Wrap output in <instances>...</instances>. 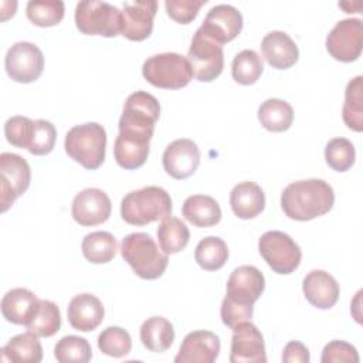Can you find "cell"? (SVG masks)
<instances>
[{"mask_svg":"<svg viewBox=\"0 0 363 363\" xmlns=\"http://www.w3.org/2000/svg\"><path fill=\"white\" fill-rule=\"evenodd\" d=\"M194 259L203 269L217 271L223 268L228 259V247L220 237H206L197 244L194 250Z\"/></svg>","mask_w":363,"mask_h":363,"instance_id":"obj_34","label":"cell"},{"mask_svg":"<svg viewBox=\"0 0 363 363\" xmlns=\"http://www.w3.org/2000/svg\"><path fill=\"white\" fill-rule=\"evenodd\" d=\"M187 60L196 79L201 82H211L223 72L224 68L223 44L199 27L193 35Z\"/></svg>","mask_w":363,"mask_h":363,"instance_id":"obj_8","label":"cell"},{"mask_svg":"<svg viewBox=\"0 0 363 363\" xmlns=\"http://www.w3.org/2000/svg\"><path fill=\"white\" fill-rule=\"evenodd\" d=\"M121 255L142 279H157L167 268L169 257L147 233H130L121 244Z\"/></svg>","mask_w":363,"mask_h":363,"instance_id":"obj_3","label":"cell"},{"mask_svg":"<svg viewBox=\"0 0 363 363\" xmlns=\"http://www.w3.org/2000/svg\"><path fill=\"white\" fill-rule=\"evenodd\" d=\"M322 363H357L359 353L356 347L343 340H332L322 350Z\"/></svg>","mask_w":363,"mask_h":363,"instance_id":"obj_43","label":"cell"},{"mask_svg":"<svg viewBox=\"0 0 363 363\" xmlns=\"http://www.w3.org/2000/svg\"><path fill=\"white\" fill-rule=\"evenodd\" d=\"M162 163L170 177L183 180L197 170L200 164V150L191 139H176L166 146Z\"/></svg>","mask_w":363,"mask_h":363,"instance_id":"obj_16","label":"cell"},{"mask_svg":"<svg viewBox=\"0 0 363 363\" xmlns=\"http://www.w3.org/2000/svg\"><path fill=\"white\" fill-rule=\"evenodd\" d=\"M31 182V170L24 157L16 153L0 155V201L1 213L7 211L14 200L26 193Z\"/></svg>","mask_w":363,"mask_h":363,"instance_id":"obj_10","label":"cell"},{"mask_svg":"<svg viewBox=\"0 0 363 363\" xmlns=\"http://www.w3.org/2000/svg\"><path fill=\"white\" fill-rule=\"evenodd\" d=\"M231 363H265V343L259 329L250 320L233 328L231 336Z\"/></svg>","mask_w":363,"mask_h":363,"instance_id":"obj_13","label":"cell"},{"mask_svg":"<svg viewBox=\"0 0 363 363\" xmlns=\"http://www.w3.org/2000/svg\"><path fill=\"white\" fill-rule=\"evenodd\" d=\"M345 125L354 130H363V77L357 75L350 79L345 89V104L342 108Z\"/></svg>","mask_w":363,"mask_h":363,"instance_id":"obj_32","label":"cell"},{"mask_svg":"<svg viewBox=\"0 0 363 363\" xmlns=\"http://www.w3.org/2000/svg\"><path fill=\"white\" fill-rule=\"evenodd\" d=\"M64 147L74 162L86 170H96L105 160L106 132L96 122L75 125L67 132Z\"/></svg>","mask_w":363,"mask_h":363,"instance_id":"obj_4","label":"cell"},{"mask_svg":"<svg viewBox=\"0 0 363 363\" xmlns=\"http://www.w3.org/2000/svg\"><path fill=\"white\" fill-rule=\"evenodd\" d=\"M65 6L61 0H31L26 6L28 20L38 27H52L64 18Z\"/></svg>","mask_w":363,"mask_h":363,"instance_id":"obj_36","label":"cell"},{"mask_svg":"<svg viewBox=\"0 0 363 363\" xmlns=\"http://www.w3.org/2000/svg\"><path fill=\"white\" fill-rule=\"evenodd\" d=\"M24 326L38 337L55 335L61 328V313L57 303L48 299H40L33 316Z\"/></svg>","mask_w":363,"mask_h":363,"instance_id":"obj_33","label":"cell"},{"mask_svg":"<svg viewBox=\"0 0 363 363\" xmlns=\"http://www.w3.org/2000/svg\"><path fill=\"white\" fill-rule=\"evenodd\" d=\"M157 11L156 0L125 1L122 9L121 34L130 41H143L153 31V20Z\"/></svg>","mask_w":363,"mask_h":363,"instance_id":"obj_15","label":"cell"},{"mask_svg":"<svg viewBox=\"0 0 363 363\" xmlns=\"http://www.w3.org/2000/svg\"><path fill=\"white\" fill-rule=\"evenodd\" d=\"M54 356L60 363H86L92 357V349L86 339L68 335L57 342Z\"/></svg>","mask_w":363,"mask_h":363,"instance_id":"obj_37","label":"cell"},{"mask_svg":"<svg viewBox=\"0 0 363 363\" xmlns=\"http://www.w3.org/2000/svg\"><path fill=\"white\" fill-rule=\"evenodd\" d=\"M258 121L269 132H284L294 122V109L284 99L269 98L259 105Z\"/></svg>","mask_w":363,"mask_h":363,"instance_id":"obj_29","label":"cell"},{"mask_svg":"<svg viewBox=\"0 0 363 363\" xmlns=\"http://www.w3.org/2000/svg\"><path fill=\"white\" fill-rule=\"evenodd\" d=\"M335 193L322 179H308L289 183L281 194V207L285 216L296 221H309L332 210Z\"/></svg>","mask_w":363,"mask_h":363,"instance_id":"obj_1","label":"cell"},{"mask_svg":"<svg viewBox=\"0 0 363 363\" xmlns=\"http://www.w3.org/2000/svg\"><path fill=\"white\" fill-rule=\"evenodd\" d=\"M1 359L13 363H40L43 360V346L38 336L30 330L13 336L1 347Z\"/></svg>","mask_w":363,"mask_h":363,"instance_id":"obj_26","label":"cell"},{"mask_svg":"<svg viewBox=\"0 0 363 363\" xmlns=\"http://www.w3.org/2000/svg\"><path fill=\"white\" fill-rule=\"evenodd\" d=\"M252 313H254V305L237 303V302L228 299L227 296L221 302V309H220L221 320L230 329H233L235 325H238L241 322L251 320Z\"/></svg>","mask_w":363,"mask_h":363,"instance_id":"obj_44","label":"cell"},{"mask_svg":"<svg viewBox=\"0 0 363 363\" xmlns=\"http://www.w3.org/2000/svg\"><path fill=\"white\" fill-rule=\"evenodd\" d=\"M157 240L164 254H177L187 247L190 231L180 218L169 216L163 218L157 227Z\"/></svg>","mask_w":363,"mask_h":363,"instance_id":"obj_30","label":"cell"},{"mask_svg":"<svg viewBox=\"0 0 363 363\" xmlns=\"http://www.w3.org/2000/svg\"><path fill=\"white\" fill-rule=\"evenodd\" d=\"M261 52L265 61L275 69H288L299 58L298 45L284 31L274 30L261 41Z\"/></svg>","mask_w":363,"mask_h":363,"instance_id":"obj_22","label":"cell"},{"mask_svg":"<svg viewBox=\"0 0 363 363\" xmlns=\"http://www.w3.org/2000/svg\"><path fill=\"white\" fill-rule=\"evenodd\" d=\"M159 116L160 105L156 96L145 91H136L125 101L118 125L119 133L150 142Z\"/></svg>","mask_w":363,"mask_h":363,"instance_id":"obj_5","label":"cell"},{"mask_svg":"<svg viewBox=\"0 0 363 363\" xmlns=\"http://www.w3.org/2000/svg\"><path fill=\"white\" fill-rule=\"evenodd\" d=\"M207 0H166L164 7L167 16L179 24L191 23L201 6H204Z\"/></svg>","mask_w":363,"mask_h":363,"instance_id":"obj_42","label":"cell"},{"mask_svg":"<svg viewBox=\"0 0 363 363\" xmlns=\"http://www.w3.org/2000/svg\"><path fill=\"white\" fill-rule=\"evenodd\" d=\"M150 142L118 133L113 145V156L116 163L126 170H135L145 164L149 155Z\"/></svg>","mask_w":363,"mask_h":363,"instance_id":"obj_27","label":"cell"},{"mask_svg":"<svg viewBox=\"0 0 363 363\" xmlns=\"http://www.w3.org/2000/svg\"><path fill=\"white\" fill-rule=\"evenodd\" d=\"M200 27L216 41L224 44L241 33L242 16L231 4H217L208 10Z\"/></svg>","mask_w":363,"mask_h":363,"instance_id":"obj_19","label":"cell"},{"mask_svg":"<svg viewBox=\"0 0 363 363\" xmlns=\"http://www.w3.org/2000/svg\"><path fill=\"white\" fill-rule=\"evenodd\" d=\"M265 289V278L254 265L237 267L227 281V298L244 305H254Z\"/></svg>","mask_w":363,"mask_h":363,"instance_id":"obj_17","label":"cell"},{"mask_svg":"<svg viewBox=\"0 0 363 363\" xmlns=\"http://www.w3.org/2000/svg\"><path fill=\"white\" fill-rule=\"evenodd\" d=\"M81 250L89 262L106 264L116 255L118 241L108 231H94L84 237Z\"/></svg>","mask_w":363,"mask_h":363,"instance_id":"obj_31","label":"cell"},{"mask_svg":"<svg viewBox=\"0 0 363 363\" xmlns=\"http://www.w3.org/2000/svg\"><path fill=\"white\" fill-rule=\"evenodd\" d=\"M55 139H57L55 126L50 121L37 119L34 121V132H33L28 152L35 156L48 155L54 149Z\"/></svg>","mask_w":363,"mask_h":363,"instance_id":"obj_41","label":"cell"},{"mask_svg":"<svg viewBox=\"0 0 363 363\" xmlns=\"http://www.w3.org/2000/svg\"><path fill=\"white\" fill-rule=\"evenodd\" d=\"M230 206L233 213L242 220L259 216L265 207V194L254 182H241L230 193Z\"/></svg>","mask_w":363,"mask_h":363,"instance_id":"obj_23","label":"cell"},{"mask_svg":"<svg viewBox=\"0 0 363 363\" xmlns=\"http://www.w3.org/2000/svg\"><path fill=\"white\" fill-rule=\"evenodd\" d=\"M105 309L102 302L92 294L75 295L67 309L69 325L79 332H91L96 329L104 320Z\"/></svg>","mask_w":363,"mask_h":363,"instance_id":"obj_20","label":"cell"},{"mask_svg":"<svg viewBox=\"0 0 363 363\" xmlns=\"http://www.w3.org/2000/svg\"><path fill=\"white\" fill-rule=\"evenodd\" d=\"M38 298L27 288H13L1 299V315L7 322L26 325L33 316Z\"/></svg>","mask_w":363,"mask_h":363,"instance_id":"obj_24","label":"cell"},{"mask_svg":"<svg viewBox=\"0 0 363 363\" xmlns=\"http://www.w3.org/2000/svg\"><path fill=\"white\" fill-rule=\"evenodd\" d=\"M363 47V24L360 18H345L335 24L326 37V50L342 62L356 61Z\"/></svg>","mask_w":363,"mask_h":363,"instance_id":"obj_12","label":"cell"},{"mask_svg":"<svg viewBox=\"0 0 363 363\" xmlns=\"http://www.w3.org/2000/svg\"><path fill=\"white\" fill-rule=\"evenodd\" d=\"M99 350L111 357H123L132 349L130 335L119 326H108L98 336Z\"/></svg>","mask_w":363,"mask_h":363,"instance_id":"obj_39","label":"cell"},{"mask_svg":"<svg viewBox=\"0 0 363 363\" xmlns=\"http://www.w3.org/2000/svg\"><path fill=\"white\" fill-rule=\"evenodd\" d=\"M356 159L353 143L346 138L330 139L325 147V160L335 172L349 170Z\"/></svg>","mask_w":363,"mask_h":363,"instance_id":"obj_38","label":"cell"},{"mask_svg":"<svg viewBox=\"0 0 363 363\" xmlns=\"http://www.w3.org/2000/svg\"><path fill=\"white\" fill-rule=\"evenodd\" d=\"M34 132V121L27 116H11L4 123V135L9 143L16 147L27 149L31 145V138Z\"/></svg>","mask_w":363,"mask_h":363,"instance_id":"obj_40","label":"cell"},{"mask_svg":"<svg viewBox=\"0 0 363 363\" xmlns=\"http://www.w3.org/2000/svg\"><path fill=\"white\" fill-rule=\"evenodd\" d=\"M221 345L216 333L194 330L184 336L174 363H213L220 353Z\"/></svg>","mask_w":363,"mask_h":363,"instance_id":"obj_18","label":"cell"},{"mask_svg":"<svg viewBox=\"0 0 363 363\" xmlns=\"http://www.w3.org/2000/svg\"><path fill=\"white\" fill-rule=\"evenodd\" d=\"M140 340L147 350L163 353L173 345V325L163 316L147 318L140 326Z\"/></svg>","mask_w":363,"mask_h":363,"instance_id":"obj_28","label":"cell"},{"mask_svg":"<svg viewBox=\"0 0 363 363\" xmlns=\"http://www.w3.org/2000/svg\"><path fill=\"white\" fill-rule=\"evenodd\" d=\"M258 250L268 267L281 275L292 274L301 264L299 245L284 231H267L258 240Z\"/></svg>","mask_w":363,"mask_h":363,"instance_id":"obj_9","label":"cell"},{"mask_svg":"<svg viewBox=\"0 0 363 363\" xmlns=\"http://www.w3.org/2000/svg\"><path fill=\"white\" fill-rule=\"evenodd\" d=\"M306 301L318 309H330L339 299V285L326 271L313 269L306 274L302 282Z\"/></svg>","mask_w":363,"mask_h":363,"instance_id":"obj_21","label":"cell"},{"mask_svg":"<svg viewBox=\"0 0 363 363\" xmlns=\"http://www.w3.org/2000/svg\"><path fill=\"white\" fill-rule=\"evenodd\" d=\"M7 75L20 84H30L40 78L44 69L43 51L30 41L13 44L4 58Z\"/></svg>","mask_w":363,"mask_h":363,"instance_id":"obj_11","label":"cell"},{"mask_svg":"<svg viewBox=\"0 0 363 363\" xmlns=\"http://www.w3.org/2000/svg\"><path fill=\"white\" fill-rule=\"evenodd\" d=\"M112 211L111 199L101 189H85L79 191L71 206L72 218L84 227L105 223Z\"/></svg>","mask_w":363,"mask_h":363,"instance_id":"obj_14","label":"cell"},{"mask_svg":"<svg viewBox=\"0 0 363 363\" xmlns=\"http://www.w3.org/2000/svg\"><path fill=\"white\" fill-rule=\"evenodd\" d=\"M75 26L86 35L116 37L122 31V11L106 1L84 0L75 7Z\"/></svg>","mask_w":363,"mask_h":363,"instance_id":"obj_7","label":"cell"},{"mask_svg":"<svg viewBox=\"0 0 363 363\" xmlns=\"http://www.w3.org/2000/svg\"><path fill=\"white\" fill-rule=\"evenodd\" d=\"M309 360H311L309 350L303 343H301L298 340H292L285 345L284 352H282V362H285V363H308Z\"/></svg>","mask_w":363,"mask_h":363,"instance_id":"obj_45","label":"cell"},{"mask_svg":"<svg viewBox=\"0 0 363 363\" xmlns=\"http://www.w3.org/2000/svg\"><path fill=\"white\" fill-rule=\"evenodd\" d=\"M183 217L194 227L207 228L220 223L221 208L216 199L206 194L189 196L182 207Z\"/></svg>","mask_w":363,"mask_h":363,"instance_id":"obj_25","label":"cell"},{"mask_svg":"<svg viewBox=\"0 0 363 363\" xmlns=\"http://www.w3.org/2000/svg\"><path fill=\"white\" fill-rule=\"evenodd\" d=\"M142 75L156 88L180 89L191 81L193 71L187 57L177 52H162L143 62Z\"/></svg>","mask_w":363,"mask_h":363,"instance_id":"obj_6","label":"cell"},{"mask_svg":"<svg viewBox=\"0 0 363 363\" xmlns=\"http://www.w3.org/2000/svg\"><path fill=\"white\" fill-rule=\"evenodd\" d=\"M264 71L261 57L254 50L240 51L231 64L233 79L241 85L255 84Z\"/></svg>","mask_w":363,"mask_h":363,"instance_id":"obj_35","label":"cell"},{"mask_svg":"<svg viewBox=\"0 0 363 363\" xmlns=\"http://www.w3.org/2000/svg\"><path fill=\"white\" fill-rule=\"evenodd\" d=\"M170 194L159 186L129 191L121 201V216L130 225H146L172 214Z\"/></svg>","mask_w":363,"mask_h":363,"instance_id":"obj_2","label":"cell"}]
</instances>
